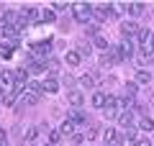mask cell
Masks as SVG:
<instances>
[{
	"label": "cell",
	"mask_w": 154,
	"mask_h": 146,
	"mask_svg": "<svg viewBox=\"0 0 154 146\" xmlns=\"http://www.w3.org/2000/svg\"><path fill=\"white\" fill-rule=\"evenodd\" d=\"M93 11H95V8L90 5V3H75V5H72V13H75V18H77L80 23H85V26H88L90 18H93Z\"/></svg>",
	"instance_id": "1"
},
{
	"label": "cell",
	"mask_w": 154,
	"mask_h": 146,
	"mask_svg": "<svg viewBox=\"0 0 154 146\" xmlns=\"http://www.w3.org/2000/svg\"><path fill=\"white\" fill-rule=\"evenodd\" d=\"M121 100L116 95H108V100H105V108H103V113H105V118H118V113H121Z\"/></svg>",
	"instance_id": "2"
},
{
	"label": "cell",
	"mask_w": 154,
	"mask_h": 146,
	"mask_svg": "<svg viewBox=\"0 0 154 146\" xmlns=\"http://www.w3.org/2000/svg\"><path fill=\"white\" fill-rule=\"evenodd\" d=\"M139 31H141V26H139L136 21H123L121 23V33L128 38V41H131V36H139Z\"/></svg>",
	"instance_id": "3"
},
{
	"label": "cell",
	"mask_w": 154,
	"mask_h": 146,
	"mask_svg": "<svg viewBox=\"0 0 154 146\" xmlns=\"http://www.w3.org/2000/svg\"><path fill=\"white\" fill-rule=\"evenodd\" d=\"M49 51H51V41H49V38H46V41H36L31 46V54L33 56H46Z\"/></svg>",
	"instance_id": "4"
},
{
	"label": "cell",
	"mask_w": 154,
	"mask_h": 146,
	"mask_svg": "<svg viewBox=\"0 0 154 146\" xmlns=\"http://www.w3.org/2000/svg\"><path fill=\"white\" fill-rule=\"evenodd\" d=\"M118 56H121V62H126V59H131L134 56V44L131 41H123V44H118Z\"/></svg>",
	"instance_id": "5"
},
{
	"label": "cell",
	"mask_w": 154,
	"mask_h": 146,
	"mask_svg": "<svg viewBox=\"0 0 154 146\" xmlns=\"http://www.w3.org/2000/svg\"><path fill=\"white\" fill-rule=\"evenodd\" d=\"M118 123H121L123 131L134 128V115H131V110H121V113H118Z\"/></svg>",
	"instance_id": "6"
},
{
	"label": "cell",
	"mask_w": 154,
	"mask_h": 146,
	"mask_svg": "<svg viewBox=\"0 0 154 146\" xmlns=\"http://www.w3.org/2000/svg\"><path fill=\"white\" fill-rule=\"evenodd\" d=\"M67 103H69L72 108H80V105L85 103V97H82V92H80V90H72L69 95H67Z\"/></svg>",
	"instance_id": "7"
},
{
	"label": "cell",
	"mask_w": 154,
	"mask_h": 146,
	"mask_svg": "<svg viewBox=\"0 0 154 146\" xmlns=\"http://www.w3.org/2000/svg\"><path fill=\"white\" fill-rule=\"evenodd\" d=\"M69 120H72V123H77V126H85V120H88V118H85V113L80 108H69Z\"/></svg>",
	"instance_id": "8"
},
{
	"label": "cell",
	"mask_w": 154,
	"mask_h": 146,
	"mask_svg": "<svg viewBox=\"0 0 154 146\" xmlns=\"http://www.w3.org/2000/svg\"><path fill=\"white\" fill-rule=\"evenodd\" d=\"M93 46H95V49H100V51H103V54H105V51H108V49H110V44H108V38H105L103 33H98V36L93 38Z\"/></svg>",
	"instance_id": "9"
},
{
	"label": "cell",
	"mask_w": 154,
	"mask_h": 146,
	"mask_svg": "<svg viewBox=\"0 0 154 146\" xmlns=\"http://www.w3.org/2000/svg\"><path fill=\"white\" fill-rule=\"evenodd\" d=\"M38 97H41V95H36V92L26 90V92L21 95V105H36V103H38Z\"/></svg>",
	"instance_id": "10"
},
{
	"label": "cell",
	"mask_w": 154,
	"mask_h": 146,
	"mask_svg": "<svg viewBox=\"0 0 154 146\" xmlns=\"http://www.w3.org/2000/svg\"><path fill=\"white\" fill-rule=\"evenodd\" d=\"M41 85H44V92H49V95L59 92V82H57V80H51V77H49V80H44Z\"/></svg>",
	"instance_id": "11"
},
{
	"label": "cell",
	"mask_w": 154,
	"mask_h": 146,
	"mask_svg": "<svg viewBox=\"0 0 154 146\" xmlns=\"http://www.w3.org/2000/svg\"><path fill=\"white\" fill-rule=\"evenodd\" d=\"M36 18H38V13L33 11V8H23V11H21V21H23V23H28V21H36Z\"/></svg>",
	"instance_id": "12"
},
{
	"label": "cell",
	"mask_w": 154,
	"mask_h": 146,
	"mask_svg": "<svg viewBox=\"0 0 154 146\" xmlns=\"http://www.w3.org/2000/svg\"><path fill=\"white\" fill-rule=\"evenodd\" d=\"M152 82V75L146 69H136V85H149Z\"/></svg>",
	"instance_id": "13"
},
{
	"label": "cell",
	"mask_w": 154,
	"mask_h": 146,
	"mask_svg": "<svg viewBox=\"0 0 154 146\" xmlns=\"http://www.w3.org/2000/svg\"><path fill=\"white\" fill-rule=\"evenodd\" d=\"M28 72H33V75H41V72H46V62H31L28 64Z\"/></svg>",
	"instance_id": "14"
},
{
	"label": "cell",
	"mask_w": 154,
	"mask_h": 146,
	"mask_svg": "<svg viewBox=\"0 0 154 146\" xmlns=\"http://www.w3.org/2000/svg\"><path fill=\"white\" fill-rule=\"evenodd\" d=\"M105 100H108L105 92H95V95H93V105H95V108H105Z\"/></svg>",
	"instance_id": "15"
},
{
	"label": "cell",
	"mask_w": 154,
	"mask_h": 146,
	"mask_svg": "<svg viewBox=\"0 0 154 146\" xmlns=\"http://www.w3.org/2000/svg\"><path fill=\"white\" fill-rule=\"evenodd\" d=\"M126 11L131 13V16H141V13H144V3H128Z\"/></svg>",
	"instance_id": "16"
},
{
	"label": "cell",
	"mask_w": 154,
	"mask_h": 146,
	"mask_svg": "<svg viewBox=\"0 0 154 146\" xmlns=\"http://www.w3.org/2000/svg\"><path fill=\"white\" fill-rule=\"evenodd\" d=\"M77 54H80V56H90V54H93V44H90V41L85 44L82 41L80 46H77Z\"/></svg>",
	"instance_id": "17"
},
{
	"label": "cell",
	"mask_w": 154,
	"mask_h": 146,
	"mask_svg": "<svg viewBox=\"0 0 154 146\" xmlns=\"http://www.w3.org/2000/svg\"><path fill=\"white\" fill-rule=\"evenodd\" d=\"M59 59H54V56H49V59H46V69L51 72V75H57V72H59Z\"/></svg>",
	"instance_id": "18"
},
{
	"label": "cell",
	"mask_w": 154,
	"mask_h": 146,
	"mask_svg": "<svg viewBox=\"0 0 154 146\" xmlns=\"http://www.w3.org/2000/svg\"><path fill=\"white\" fill-rule=\"evenodd\" d=\"M77 82H80V87H88V90H90V87L95 85V77H93V75H82Z\"/></svg>",
	"instance_id": "19"
},
{
	"label": "cell",
	"mask_w": 154,
	"mask_h": 146,
	"mask_svg": "<svg viewBox=\"0 0 154 146\" xmlns=\"http://www.w3.org/2000/svg\"><path fill=\"white\" fill-rule=\"evenodd\" d=\"M26 80H28V67H26V69H23V67L16 69V85H23Z\"/></svg>",
	"instance_id": "20"
},
{
	"label": "cell",
	"mask_w": 154,
	"mask_h": 146,
	"mask_svg": "<svg viewBox=\"0 0 154 146\" xmlns=\"http://www.w3.org/2000/svg\"><path fill=\"white\" fill-rule=\"evenodd\" d=\"M13 54V44L11 41H0V56H11Z\"/></svg>",
	"instance_id": "21"
},
{
	"label": "cell",
	"mask_w": 154,
	"mask_h": 146,
	"mask_svg": "<svg viewBox=\"0 0 154 146\" xmlns=\"http://www.w3.org/2000/svg\"><path fill=\"white\" fill-rule=\"evenodd\" d=\"M103 138H105V144H118V133H116L113 128H105V136H103Z\"/></svg>",
	"instance_id": "22"
},
{
	"label": "cell",
	"mask_w": 154,
	"mask_h": 146,
	"mask_svg": "<svg viewBox=\"0 0 154 146\" xmlns=\"http://www.w3.org/2000/svg\"><path fill=\"white\" fill-rule=\"evenodd\" d=\"M59 131H62V136H72V131H75V123L67 118L64 123H62V128H59Z\"/></svg>",
	"instance_id": "23"
},
{
	"label": "cell",
	"mask_w": 154,
	"mask_h": 146,
	"mask_svg": "<svg viewBox=\"0 0 154 146\" xmlns=\"http://www.w3.org/2000/svg\"><path fill=\"white\" fill-rule=\"evenodd\" d=\"M139 128H141V131H146V133H149V131H154V120H152V118L146 115V118H141V123H139Z\"/></svg>",
	"instance_id": "24"
},
{
	"label": "cell",
	"mask_w": 154,
	"mask_h": 146,
	"mask_svg": "<svg viewBox=\"0 0 154 146\" xmlns=\"http://www.w3.org/2000/svg\"><path fill=\"white\" fill-rule=\"evenodd\" d=\"M67 64L77 67V64H80V54H77V51H67Z\"/></svg>",
	"instance_id": "25"
},
{
	"label": "cell",
	"mask_w": 154,
	"mask_h": 146,
	"mask_svg": "<svg viewBox=\"0 0 154 146\" xmlns=\"http://www.w3.org/2000/svg\"><path fill=\"white\" fill-rule=\"evenodd\" d=\"M98 33H100V28L98 26H95V23H88V26H85V36H98Z\"/></svg>",
	"instance_id": "26"
},
{
	"label": "cell",
	"mask_w": 154,
	"mask_h": 146,
	"mask_svg": "<svg viewBox=\"0 0 154 146\" xmlns=\"http://www.w3.org/2000/svg\"><path fill=\"white\" fill-rule=\"evenodd\" d=\"M41 21H44V23H54L57 21V13L54 11H44V13H41Z\"/></svg>",
	"instance_id": "27"
},
{
	"label": "cell",
	"mask_w": 154,
	"mask_h": 146,
	"mask_svg": "<svg viewBox=\"0 0 154 146\" xmlns=\"http://www.w3.org/2000/svg\"><path fill=\"white\" fill-rule=\"evenodd\" d=\"M0 100H3V105H13V103H16V92H3Z\"/></svg>",
	"instance_id": "28"
},
{
	"label": "cell",
	"mask_w": 154,
	"mask_h": 146,
	"mask_svg": "<svg viewBox=\"0 0 154 146\" xmlns=\"http://www.w3.org/2000/svg\"><path fill=\"white\" fill-rule=\"evenodd\" d=\"M136 90H139V85H136V82H126V92H128V95H136Z\"/></svg>",
	"instance_id": "29"
},
{
	"label": "cell",
	"mask_w": 154,
	"mask_h": 146,
	"mask_svg": "<svg viewBox=\"0 0 154 146\" xmlns=\"http://www.w3.org/2000/svg\"><path fill=\"white\" fill-rule=\"evenodd\" d=\"M51 5H54V13H64L67 8H69L67 3H51Z\"/></svg>",
	"instance_id": "30"
},
{
	"label": "cell",
	"mask_w": 154,
	"mask_h": 146,
	"mask_svg": "<svg viewBox=\"0 0 154 146\" xmlns=\"http://www.w3.org/2000/svg\"><path fill=\"white\" fill-rule=\"evenodd\" d=\"M59 138H62V131H51V133H49V141H51V146H54Z\"/></svg>",
	"instance_id": "31"
},
{
	"label": "cell",
	"mask_w": 154,
	"mask_h": 146,
	"mask_svg": "<svg viewBox=\"0 0 154 146\" xmlns=\"http://www.w3.org/2000/svg\"><path fill=\"white\" fill-rule=\"evenodd\" d=\"M36 136H38V128H28L26 131V141H33Z\"/></svg>",
	"instance_id": "32"
},
{
	"label": "cell",
	"mask_w": 154,
	"mask_h": 146,
	"mask_svg": "<svg viewBox=\"0 0 154 146\" xmlns=\"http://www.w3.org/2000/svg\"><path fill=\"white\" fill-rule=\"evenodd\" d=\"M69 138H72V144H77V146H80V144L85 141V136H82V133H72Z\"/></svg>",
	"instance_id": "33"
},
{
	"label": "cell",
	"mask_w": 154,
	"mask_h": 146,
	"mask_svg": "<svg viewBox=\"0 0 154 146\" xmlns=\"http://www.w3.org/2000/svg\"><path fill=\"white\" fill-rule=\"evenodd\" d=\"M95 136H98V131H95V128H88V131H85V138H88V141H93Z\"/></svg>",
	"instance_id": "34"
},
{
	"label": "cell",
	"mask_w": 154,
	"mask_h": 146,
	"mask_svg": "<svg viewBox=\"0 0 154 146\" xmlns=\"http://www.w3.org/2000/svg\"><path fill=\"white\" fill-rule=\"evenodd\" d=\"M62 82H64V87H72V85H75V80H72L69 75H64V80H62Z\"/></svg>",
	"instance_id": "35"
},
{
	"label": "cell",
	"mask_w": 154,
	"mask_h": 146,
	"mask_svg": "<svg viewBox=\"0 0 154 146\" xmlns=\"http://www.w3.org/2000/svg\"><path fill=\"white\" fill-rule=\"evenodd\" d=\"M113 85H116V77H108V80H105V85H103V87H105V90H108V87H113Z\"/></svg>",
	"instance_id": "36"
},
{
	"label": "cell",
	"mask_w": 154,
	"mask_h": 146,
	"mask_svg": "<svg viewBox=\"0 0 154 146\" xmlns=\"http://www.w3.org/2000/svg\"><path fill=\"white\" fill-rule=\"evenodd\" d=\"M0 146H8V136L3 133V131H0Z\"/></svg>",
	"instance_id": "37"
},
{
	"label": "cell",
	"mask_w": 154,
	"mask_h": 146,
	"mask_svg": "<svg viewBox=\"0 0 154 146\" xmlns=\"http://www.w3.org/2000/svg\"><path fill=\"white\" fill-rule=\"evenodd\" d=\"M123 146H136V141H134V138H126V141H123Z\"/></svg>",
	"instance_id": "38"
},
{
	"label": "cell",
	"mask_w": 154,
	"mask_h": 146,
	"mask_svg": "<svg viewBox=\"0 0 154 146\" xmlns=\"http://www.w3.org/2000/svg\"><path fill=\"white\" fill-rule=\"evenodd\" d=\"M136 146H149V141H139V144Z\"/></svg>",
	"instance_id": "39"
},
{
	"label": "cell",
	"mask_w": 154,
	"mask_h": 146,
	"mask_svg": "<svg viewBox=\"0 0 154 146\" xmlns=\"http://www.w3.org/2000/svg\"><path fill=\"white\" fill-rule=\"evenodd\" d=\"M105 146H118V144H105Z\"/></svg>",
	"instance_id": "40"
},
{
	"label": "cell",
	"mask_w": 154,
	"mask_h": 146,
	"mask_svg": "<svg viewBox=\"0 0 154 146\" xmlns=\"http://www.w3.org/2000/svg\"><path fill=\"white\" fill-rule=\"evenodd\" d=\"M149 59H154V54H152V56H149Z\"/></svg>",
	"instance_id": "41"
}]
</instances>
